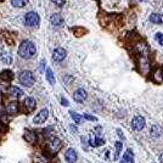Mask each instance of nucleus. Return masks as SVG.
<instances>
[{
	"mask_svg": "<svg viewBox=\"0 0 163 163\" xmlns=\"http://www.w3.org/2000/svg\"><path fill=\"white\" fill-rule=\"evenodd\" d=\"M37 52V49H35V45L33 44L29 40H25L22 42V44L20 45L18 48V54L23 59H30L35 55Z\"/></svg>",
	"mask_w": 163,
	"mask_h": 163,
	"instance_id": "1",
	"label": "nucleus"
},
{
	"mask_svg": "<svg viewBox=\"0 0 163 163\" xmlns=\"http://www.w3.org/2000/svg\"><path fill=\"white\" fill-rule=\"evenodd\" d=\"M18 79H20L21 84H23L25 87H28V88L34 84V77L30 71H22L18 75Z\"/></svg>",
	"mask_w": 163,
	"mask_h": 163,
	"instance_id": "2",
	"label": "nucleus"
},
{
	"mask_svg": "<svg viewBox=\"0 0 163 163\" xmlns=\"http://www.w3.org/2000/svg\"><path fill=\"white\" fill-rule=\"evenodd\" d=\"M61 140L57 138H54V139H50L46 144V152H49L50 155H55L59 152V150L61 148Z\"/></svg>",
	"mask_w": 163,
	"mask_h": 163,
	"instance_id": "3",
	"label": "nucleus"
},
{
	"mask_svg": "<svg viewBox=\"0 0 163 163\" xmlns=\"http://www.w3.org/2000/svg\"><path fill=\"white\" fill-rule=\"evenodd\" d=\"M38 23H39V16L37 12L30 11L26 15V25L28 27H37Z\"/></svg>",
	"mask_w": 163,
	"mask_h": 163,
	"instance_id": "4",
	"label": "nucleus"
},
{
	"mask_svg": "<svg viewBox=\"0 0 163 163\" xmlns=\"http://www.w3.org/2000/svg\"><path fill=\"white\" fill-rule=\"evenodd\" d=\"M66 57V50L62 49V48H57L54 50L52 52V60L56 61V62H61L62 60H65Z\"/></svg>",
	"mask_w": 163,
	"mask_h": 163,
	"instance_id": "5",
	"label": "nucleus"
},
{
	"mask_svg": "<svg viewBox=\"0 0 163 163\" xmlns=\"http://www.w3.org/2000/svg\"><path fill=\"white\" fill-rule=\"evenodd\" d=\"M48 117H49V111H48L46 108H44V110H42V111L34 117L33 122H34L35 124H40V123L45 122V120L48 119Z\"/></svg>",
	"mask_w": 163,
	"mask_h": 163,
	"instance_id": "6",
	"label": "nucleus"
},
{
	"mask_svg": "<svg viewBox=\"0 0 163 163\" xmlns=\"http://www.w3.org/2000/svg\"><path fill=\"white\" fill-rule=\"evenodd\" d=\"M132 125H133V128L135 130L140 132V130L145 127V119H144V117H141V116L135 117V118L133 119V122H132Z\"/></svg>",
	"mask_w": 163,
	"mask_h": 163,
	"instance_id": "7",
	"label": "nucleus"
},
{
	"mask_svg": "<svg viewBox=\"0 0 163 163\" xmlns=\"http://www.w3.org/2000/svg\"><path fill=\"white\" fill-rule=\"evenodd\" d=\"M87 96H88V94H87V91H85L84 89L75 90L74 94H73L74 101H77V102H83V101L87 99Z\"/></svg>",
	"mask_w": 163,
	"mask_h": 163,
	"instance_id": "8",
	"label": "nucleus"
},
{
	"mask_svg": "<svg viewBox=\"0 0 163 163\" xmlns=\"http://www.w3.org/2000/svg\"><path fill=\"white\" fill-rule=\"evenodd\" d=\"M65 158L68 163H74L77 161V152L74 151L73 148H68L65 153Z\"/></svg>",
	"mask_w": 163,
	"mask_h": 163,
	"instance_id": "9",
	"label": "nucleus"
},
{
	"mask_svg": "<svg viewBox=\"0 0 163 163\" xmlns=\"http://www.w3.org/2000/svg\"><path fill=\"white\" fill-rule=\"evenodd\" d=\"M50 22L54 26H62L63 25V17L60 14H54V15L50 16Z\"/></svg>",
	"mask_w": 163,
	"mask_h": 163,
	"instance_id": "10",
	"label": "nucleus"
},
{
	"mask_svg": "<svg viewBox=\"0 0 163 163\" xmlns=\"http://www.w3.org/2000/svg\"><path fill=\"white\" fill-rule=\"evenodd\" d=\"M0 79L4 80V82H11L14 79V73L10 70H4L0 73Z\"/></svg>",
	"mask_w": 163,
	"mask_h": 163,
	"instance_id": "11",
	"label": "nucleus"
},
{
	"mask_svg": "<svg viewBox=\"0 0 163 163\" xmlns=\"http://www.w3.org/2000/svg\"><path fill=\"white\" fill-rule=\"evenodd\" d=\"M89 144L91 146H101V145H104L105 144V140L104 139H101V138H95V136H91L90 135L89 138Z\"/></svg>",
	"mask_w": 163,
	"mask_h": 163,
	"instance_id": "12",
	"label": "nucleus"
},
{
	"mask_svg": "<svg viewBox=\"0 0 163 163\" xmlns=\"http://www.w3.org/2000/svg\"><path fill=\"white\" fill-rule=\"evenodd\" d=\"M150 134L153 138H160V135L162 134V128L160 125H152L150 129Z\"/></svg>",
	"mask_w": 163,
	"mask_h": 163,
	"instance_id": "13",
	"label": "nucleus"
},
{
	"mask_svg": "<svg viewBox=\"0 0 163 163\" xmlns=\"http://www.w3.org/2000/svg\"><path fill=\"white\" fill-rule=\"evenodd\" d=\"M25 139H26L28 143L32 144V143H35V140H37V135L33 133L32 130H28V129H27V130L25 132Z\"/></svg>",
	"mask_w": 163,
	"mask_h": 163,
	"instance_id": "14",
	"label": "nucleus"
},
{
	"mask_svg": "<svg viewBox=\"0 0 163 163\" xmlns=\"http://www.w3.org/2000/svg\"><path fill=\"white\" fill-rule=\"evenodd\" d=\"M150 21L152 23L161 25V23H163V16L160 15V14H152V15L150 16Z\"/></svg>",
	"mask_w": 163,
	"mask_h": 163,
	"instance_id": "15",
	"label": "nucleus"
},
{
	"mask_svg": "<svg viewBox=\"0 0 163 163\" xmlns=\"http://www.w3.org/2000/svg\"><path fill=\"white\" fill-rule=\"evenodd\" d=\"M25 106H26V108L28 111H33L35 108V100L33 97H27L25 100Z\"/></svg>",
	"mask_w": 163,
	"mask_h": 163,
	"instance_id": "16",
	"label": "nucleus"
},
{
	"mask_svg": "<svg viewBox=\"0 0 163 163\" xmlns=\"http://www.w3.org/2000/svg\"><path fill=\"white\" fill-rule=\"evenodd\" d=\"M1 61H2L4 63H6V65H10V63L12 62V56H11V54L7 52V51H4V52L1 54Z\"/></svg>",
	"mask_w": 163,
	"mask_h": 163,
	"instance_id": "17",
	"label": "nucleus"
},
{
	"mask_svg": "<svg viewBox=\"0 0 163 163\" xmlns=\"http://www.w3.org/2000/svg\"><path fill=\"white\" fill-rule=\"evenodd\" d=\"M6 112H7L9 115H15L16 112H17V102L14 101V102H10V104L7 105Z\"/></svg>",
	"mask_w": 163,
	"mask_h": 163,
	"instance_id": "18",
	"label": "nucleus"
},
{
	"mask_svg": "<svg viewBox=\"0 0 163 163\" xmlns=\"http://www.w3.org/2000/svg\"><path fill=\"white\" fill-rule=\"evenodd\" d=\"M9 91H10V94H11L14 97H21V96L23 95V91L20 89V88H17V87H12V88H10Z\"/></svg>",
	"mask_w": 163,
	"mask_h": 163,
	"instance_id": "19",
	"label": "nucleus"
},
{
	"mask_svg": "<svg viewBox=\"0 0 163 163\" xmlns=\"http://www.w3.org/2000/svg\"><path fill=\"white\" fill-rule=\"evenodd\" d=\"M133 158H134L133 152H132V150H130V148H128V150L125 151V153H124V156H123V160H124L125 162H130V163H133Z\"/></svg>",
	"mask_w": 163,
	"mask_h": 163,
	"instance_id": "20",
	"label": "nucleus"
},
{
	"mask_svg": "<svg viewBox=\"0 0 163 163\" xmlns=\"http://www.w3.org/2000/svg\"><path fill=\"white\" fill-rule=\"evenodd\" d=\"M11 4L15 7H23L28 4V0H11Z\"/></svg>",
	"mask_w": 163,
	"mask_h": 163,
	"instance_id": "21",
	"label": "nucleus"
},
{
	"mask_svg": "<svg viewBox=\"0 0 163 163\" xmlns=\"http://www.w3.org/2000/svg\"><path fill=\"white\" fill-rule=\"evenodd\" d=\"M153 80L157 82V83H161L163 80V72L162 70H157L155 73H153Z\"/></svg>",
	"mask_w": 163,
	"mask_h": 163,
	"instance_id": "22",
	"label": "nucleus"
},
{
	"mask_svg": "<svg viewBox=\"0 0 163 163\" xmlns=\"http://www.w3.org/2000/svg\"><path fill=\"white\" fill-rule=\"evenodd\" d=\"M46 78H48V80H49L50 84H54V83H55V77H54V73H52V71H51L50 68L46 70Z\"/></svg>",
	"mask_w": 163,
	"mask_h": 163,
	"instance_id": "23",
	"label": "nucleus"
},
{
	"mask_svg": "<svg viewBox=\"0 0 163 163\" xmlns=\"http://www.w3.org/2000/svg\"><path fill=\"white\" fill-rule=\"evenodd\" d=\"M70 115H71V117L73 118V120L75 122V123H80L82 120H83V117L80 116V115H78V113H75V112H70Z\"/></svg>",
	"mask_w": 163,
	"mask_h": 163,
	"instance_id": "24",
	"label": "nucleus"
},
{
	"mask_svg": "<svg viewBox=\"0 0 163 163\" xmlns=\"http://www.w3.org/2000/svg\"><path fill=\"white\" fill-rule=\"evenodd\" d=\"M34 163H49V160L45 157H37L34 158Z\"/></svg>",
	"mask_w": 163,
	"mask_h": 163,
	"instance_id": "25",
	"label": "nucleus"
},
{
	"mask_svg": "<svg viewBox=\"0 0 163 163\" xmlns=\"http://www.w3.org/2000/svg\"><path fill=\"white\" fill-rule=\"evenodd\" d=\"M116 156H115V158H118L119 156V151H120V148H122V143H116Z\"/></svg>",
	"mask_w": 163,
	"mask_h": 163,
	"instance_id": "26",
	"label": "nucleus"
},
{
	"mask_svg": "<svg viewBox=\"0 0 163 163\" xmlns=\"http://www.w3.org/2000/svg\"><path fill=\"white\" fill-rule=\"evenodd\" d=\"M156 40L161 45H163V33H157L156 34Z\"/></svg>",
	"mask_w": 163,
	"mask_h": 163,
	"instance_id": "27",
	"label": "nucleus"
},
{
	"mask_svg": "<svg viewBox=\"0 0 163 163\" xmlns=\"http://www.w3.org/2000/svg\"><path fill=\"white\" fill-rule=\"evenodd\" d=\"M83 117H84L85 119H88V120H91V122H95V120H97V118H96V117H94V116H90V115H88V113H85Z\"/></svg>",
	"mask_w": 163,
	"mask_h": 163,
	"instance_id": "28",
	"label": "nucleus"
},
{
	"mask_svg": "<svg viewBox=\"0 0 163 163\" xmlns=\"http://www.w3.org/2000/svg\"><path fill=\"white\" fill-rule=\"evenodd\" d=\"M52 2H55V4H57V5H62L63 4V0H51Z\"/></svg>",
	"mask_w": 163,
	"mask_h": 163,
	"instance_id": "29",
	"label": "nucleus"
},
{
	"mask_svg": "<svg viewBox=\"0 0 163 163\" xmlns=\"http://www.w3.org/2000/svg\"><path fill=\"white\" fill-rule=\"evenodd\" d=\"M61 104L63 105V106H68V102H67L66 99H62V100H61Z\"/></svg>",
	"mask_w": 163,
	"mask_h": 163,
	"instance_id": "30",
	"label": "nucleus"
},
{
	"mask_svg": "<svg viewBox=\"0 0 163 163\" xmlns=\"http://www.w3.org/2000/svg\"><path fill=\"white\" fill-rule=\"evenodd\" d=\"M160 161H161V162L163 163V153L161 155V156H160Z\"/></svg>",
	"mask_w": 163,
	"mask_h": 163,
	"instance_id": "31",
	"label": "nucleus"
},
{
	"mask_svg": "<svg viewBox=\"0 0 163 163\" xmlns=\"http://www.w3.org/2000/svg\"><path fill=\"white\" fill-rule=\"evenodd\" d=\"M1 127H2V125H1V123H0V130H1Z\"/></svg>",
	"mask_w": 163,
	"mask_h": 163,
	"instance_id": "32",
	"label": "nucleus"
},
{
	"mask_svg": "<svg viewBox=\"0 0 163 163\" xmlns=\"http://www.w3.org/2000/svg\"><path fill=\"white\" fill-rule=\"evenodd\" d=\"M120 163H127V162H125V161H122V162H120Z\"/></svg>",
	"mask_w": 163,
	"mask_h": 163,
	"instance_id": "33",
	"label": "nucleus"
},
{
	"mask_svg": "<svg viewBox=\"0 0 163 163\" xmlns=\"http://www.w3.org/2000/svg\"><path fill=\"white\" fill-rule=\"evenodd\" d=\"M0 110H1V105H0Z\"/></svg>",
	"mask_w": 163,
	"mask_h": 163,
	"instance_id": "34",
	"label": "nucleus"
},
{
	"mask_svg": "<svg viewBox=\"0 0 163 163\" xmlns=\"http://www.w3.org/2000/svg\"><path fill=\"white\" fill-rule=\"evenodd\" d=\"M138 1H143V0H138Z\"/></svg>",
	"mask_w": 163,
	"mask_h": 163,
	"instance_id": "35",
	"label": "nucleus"
}]
</instances>
